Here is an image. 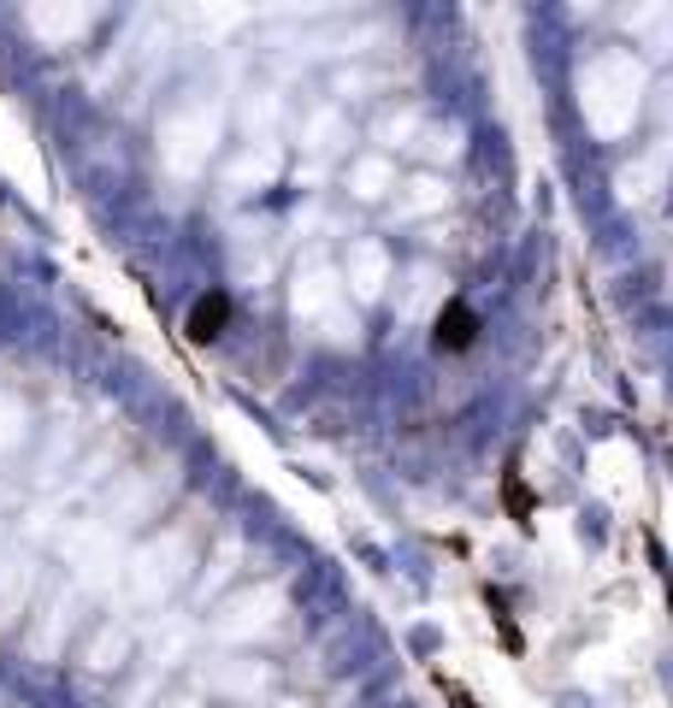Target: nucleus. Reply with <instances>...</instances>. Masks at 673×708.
Masks as SVG:
<instances>
[{
  "label": "nucleus",
  "instance_id": "f257e3e1",
  "mask_svg": "<svg viewBox=\"0 0 673 708\" xmlns=\"http://www.w3.org/2000/svg\"><path fill=\"white\" fill-rule=\"evenodd\" d=\"M473 337V319H467V307H455V314H443V325H438V342L443 349H461V342Z\"/></svg>",
  "mask_w": 673,
  "mask_h": 708
}]
</instances>
